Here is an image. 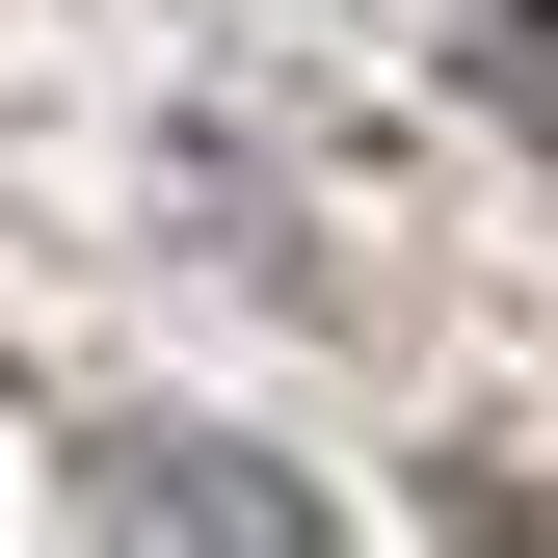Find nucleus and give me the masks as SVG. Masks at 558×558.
<instances>
[{"mask_svg": "<svg viewBox=\"0 0 558 558\" xmlns=\"http://www.w3.org/2000/svg\"><path fill=\"white\" fill-rule=\"evenodd\" d=\"M478 558H532V532H478Z\"/></svg>", "mask_w": 558, "mask_h": 558, "instance_id": "nucleus-2", "label": "nucleus"}, {"mask_svg": "<svg viewBox=\"0 0 558 558\" xmlns=\"http://www.w3.org/2000/svg\"><path fill=\"white\" fill-rule=\"evenodd\" d=\"M107 532H133V558H293V478H240V452H107Z\"/></svg>", "mask_w": 558, "mask_h": 558, "instance_id": "nucleus-1", "label": "nucleus"}]
</instances>
